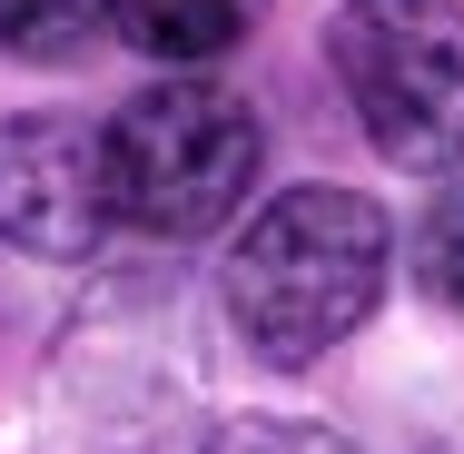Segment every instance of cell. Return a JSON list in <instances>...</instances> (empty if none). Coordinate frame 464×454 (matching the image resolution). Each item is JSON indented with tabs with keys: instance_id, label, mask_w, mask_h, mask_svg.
I'll return each instance as SVG.
<instances>
[{
	"instance_id": "cell-1",
	"label": "cell",
	"mask_w": 464,
	"mask_h": 454,
	"mask_svg": "<svg viewBox=\"0 0 464 454\" xmlns=\"http://www.w3.org/2000/svg\"><path fill=\"white\" fill-rule=\"evenodd\" d=\"M385 267H395V227H385L375 198L286 188L237 227L218 296H227V326L247 336L257 365H316L375 316Z\"/></svg>"
},
{
	"instance_id": "cell-2",
	"label": "cell",
	"mask_w": 464,
	"mask_h": 454,
	"mask_svg": "<svg viewBox=\"0 0 464 454\" xmlns=\"http://www.w3.org/2000/svg\"><path fill=\"white\" fill-rule=\"evenodd\" d=\"M257 109L218 80H159L99 129V179L109 217L149 227V237H208L227 227V208L257 188Z\"/></svg>"
},
{
	"instance_id": "cell-3",
	"label": "cell",
	"mask_w": 464,
	"mask_h": 454,
	"mask_svg": "<svg viewBox=\"0 0 464 454\" xmlns=\"http://www.w3.org/2000/svg\"><path fill=\"white\" fill-rule=\"evenodd\" d=\"M336 90L395 169H464V10L455 0H346L326 20Z\"/></svg>"
},
{
	"instance_id": "cell-4",
	"label": "cell",
	"mask_w": 464,
	"mask_h": 454,
	"mask_svg": "<svg viewBox=\"0 0 464 454\" xmlns=\"http://www.w3.org/2000/svg\"><path fill=\"white\" fill-rule=\"evenodd\" d=\"M99 237H109L99 129H80V119H10L0 129V247L70 267Z\"/></svg>"
},
{
	"instance_id": "cell-5",
	"label": "cell",
	"mask_w": 464,
	"mask_h": 454,
	"mask_svg": "<svg viewBox=\"0 0 464 454\" xmlns=\"http://www.w3.org/2000/svg\"><path fill=\"white\" fill-rule=\"evenodd\" d=\"M257 10H267V0H109V20H119L149 60H218V50L247 40Z\"/></svg>"
},
{
	"instance_id": "cell-6",
	"label": "cell",
	"mask_w": 464,
	"mask_h": 454,
	"mask_svg": "<svg viewBox=\"0 0 464 454\" xmlns=\"http://www.w3.org/2000/svg\"><path fill=\"white\" fill-rule=\"evenodd\" d=\"M99 20H109V0H0V60H30V70L80 60Z\"/></svg>"
},
{
	"instance_id": "cell-7",
	"label": "cell",
	"mask_w": 464,
	"mask_h": 454,
	"mask_svg": "<svg viewBox=\"0 0 464 454\" xmlns=\"http://www.w3.org/2000/svg\"><path fill=\"white\" fill-rule=\"evenodd\" d=\"M198 454H346V445L326 425H306V415H227Z\"/></svg>"
},
{
	"instance_id": "cell-8",
	"label": "cell",
	"mask_w": 464,
	"mask_h": 454,
	"mask_svg": "<svg viewBox=\"0 0 464 454\" xmlns=\"http://www.w3.org/2000/svg\"><path fill=\"white\" fill-rule=\"evenodd\" d=\"M425 286H435L445 306H464V188L425 217Z\"/></svg>"
}]
</instances>
